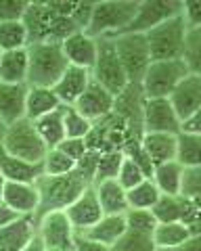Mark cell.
I'll return each instance as SVG.
<instances>
[{"label": "cell", "mask_w": 201, "mask_h": 251, "mask_svg": "<svg viewBox=\"0 0 201 251\" xmlns=\"http://www.w3.org/2000/svg\"><path fill=\"white\" fill-rule=\"evenodd\" d=\"M88 186L92 184L84 180L75 170L65 176H42L36 182V188L40 193V207H38L36 218L49 214V211H65Z\"/></svg>", "instance_id": "obj_1"}, {"label": "cell", "mask_w": 201, "mask_h": 251, "mask_svg": "<svg viewBox=\"0 0 201 251\" xmlns=\"http://www.w3.org/2000/svg\"><path fill=\"white\" fill-rule=\"evenodd\" d=\"M29 54V72H27V86H42L52 88L61 75L69 67V61L63 52V46L57 42H38L27 46Z\"/></svg>", "instance_id": "obj_2"}, {"label": "cell", "mask_w": 201, "mask_h": 251, "mask_svg": "<svg viewBox=\"0 0 201 251\" xmlns=\"http://www.w3.org/2000/svg\"><path fill=\"white\" fill-rule=\"evenodd\" d=\"M138 4V0H99L86 34L92 38L122 34L134 19Z\"/></svg>", "instance_id": "obj_3"}, {"label": "cell", "mask_w": 201, "mask_h": 251, "mask_svg": "<svg viewBox=\"0 0 201 251\" xmlns=\"http://www.w3.org/2000/svg\"><path fill=\"white\" fill-rule=\"evenodd\" d=\"M187 34H189V27L182 13L164 21L157 27H153L151 31H147L145 38L149 42L151 61L182 59L184 46H187Z\"/></svg>", "instance_id": "obj_4"}, {"label": "cell", "mask_w": 201, "mask_h": 251, "mask_svg": "<svg viewBox=\"0 0 201 251\" xmlns=\"http://www.w3.org/2000/svg\"><path fill=\"white\" fill-rule=\"evenodd\" d=\"M0 149L4 153L29 163H42L46 153H49V147L42 143L34 122L27 120V117H23V120L11 124L6 128V134L2 138V143H0Z\"/></svg>", "instance_id": "obj_5"}, {"label": "cell", "mask_w": 201, "mask_h": 251, "mask_svg": "<svg viewBox=\"0 0 201 251\" xmlns=\"http://www.w3.org/2000/svg\"><path fill=\"white\" fill-rule=\"evenodd\" d=\"M191 72L182 59L172 61H151L143 75L141 88L145 99H168Z\"/></svg>", "instance_id": "obj_6"}, {"label": "cell", "mask_w": 201, "mask_h": 251, "mask_svg": "<svg viewBox=\"0 0 201 251\" xmlns=\"http://www.w3.org/2000/svg\"><path fill=\"white\" fill-rule=\"evenodd\" d=\"M113 40L115 52L122 63L124 72L130 84H141L145 72L151 65V50L145 34H120V36H107Z\"/></svg>", "instance_id": "obj_7"}, {"label": "cell", "mask_w": 201, "mask_h": 251, "mask_svg": "<svg viewBox=\"0 0 201 251\" xmlns=\"http://www.w3.org/2000/svg\"><path fill=\"white\" fill-rule=\"evenodd\" d=\"M99 40V57L95 67L90 69L92 80L97 84H100L105 90H109L113 97H120V94L128 88V77L124 72L122 63L118 59V52H115V46L111 38H97Z\"/></svg>", "instance_id": "obj_8"}, {"label": "cell", "mask_w": 201, "mask_h": 251, "mask_svg": "<svg viewBox=\"0 0 201 251\" xmlns=\"http://www.w3.org/2000/svg\"><path fill=\"white\" fill-rule=\"evenodd\" d=\"M182 13L180 0H143L130 25L122 34H147L153 27L161 25L164 21ZM120 36V34H118Z\"/></svg>", "instance_id": "obj_9"}, {"label": "cell", "mask_w": 201, "mask_h": 251, "mask_svg": "<svg viewBox=\"0 0 201 251\" xmlns=\"http://www.w3.org/2000/svg\"><path fill=\"white\" fill-rule=\"evenodd\" d=\"M38 222V237L44 243V251H69L74 249L75 230L65 211H49L40 218Z\"/></svg>", "instance_id": "obj_10"}, {"label": "cell", "mask_w": 201, "mask_h": 251, "mask_svg": "<svg viewBox=\"0 0 201 251\" xmlns=\"http://www.w3.org/2000/svg\"><path fill=\"white\" fill-rule=\"evenodd\" d=\"M182 122L168 99H145L143 103V132L180 134Z\"/></svg>", "instance_id": "obj_11"}, {"label": "cell", "mask_w": 201, "mask_h": 251, "mask_svg": "<svg viewBox=\"0 0 201 251\" xmlns=\"http://www.w3.org/2000/svg\"><path fill=\"white\" fill-rule=\"evenodd\" d=\"M65 214L69 218V222H72L75 234L86 232L97 222H100V218H103L105 214H103V209H100V203L97 199L95 186H88L86 191H84L80 197L65 209Z\"/></svg>", "instance_id": "obj_12"}, {"label": "cell", "mask_w": 201, "mask_h": 251, "mask_svg": "<svg viewBox=\"0 0 201 251\" xmlns=\"http://www.w3.org/2000/svg\"><path fill=\"white\" fill-rule=\"evenodd\" d=\"M74 107L78 109V113H82L86 120H90L92 124H95V122L105 120V117H109L113 113L115 97L109 90H105L103 86L92 80L88 84V88L84 90L82 97L75 100Z\"/></svg>", "instance_id": "obj_13"}, {"label": "cell", "mask_w": 201, "mask_h": 251, "mask_svg": "<svg viewBox=\"0 0 201 251\" xmlns=\"http://www.w3.org/2000/svg\"><path fill=\"white\" fill-rule=\"evenodd\" d=\"M170 105L176 111L180 122H187L189 117L201 107V75L189 74L176 86L174 92L168 97Z\"/></svg>", "instance_id": "obj_14"}, {"label": "cell", "mask_w": 201, "mask_h": 251, "mask_svg": "<svg viewBox=\"0 0 201 251\" xmlns=\"http://www.w3.org/2000/svg\"><path fill=\"white\" fill-rule=\"evenodd\" d=\"M61 46H63V52L69 61V65L84 67V69H88V72L95 67L97 57H99V40L97 38L88 36L86 31H78V34L69 36Z\"/></svg>", "instance_id": "obj_15"}, {"label": "cell", "mask_w": 201, "mask_h": 251, "mask_svg": "<svg viewBox=\"0 0 201 251\" xmlns=\"http://www.w3.org/2000/svg\"><path fill=\"white\" fill-rule=\"evenodd\" d=\"M2 203L15 209L21 216H34L40 207V193L36 184H21V182H4Z\"/></svg>", "instance_id": "obj_16"}, {"label": "cell", "mask_w": 201, "mask_h": 251, "mask_svg": "<svg viewBox=\"0 0 201 251\" xmlns=\"http://www.w3.org/2000/svg\"><path fill=\"white\" fill-rule=\"evenodd\" d=\"M90 82H92V74L88 69L69 65L65 69V74L61 75V80L52 86V90L59 97L61 105H75V100L84 94Z\"/></svg>", "instance_id": "obj_17"}, {"label": "cell", "mask_w": 201, "mask_h": 251, "mask_svg": "<svg viewBox=\"0 0 201 251\" xmlns=\"http://www.w3.org/2000/svg\"><path fill=\"white\" fill-rule=\"evenodd\" d=\"M0 176L4 182H21V184H36L44 176L42 163H29L17 159L0 149Z\"/></svg>", "instance_id": "obj_18"}, {"label": "cell", "mask_w": 201, "mask_h": 251, "mask_svg": "<svg viewBox=\"0 0 201 251\" xmlns=\"http://www.w3.org/2000/svg\"><path fill=\"white\" fill-rule=\"evenodd\" d=\"M25 84H4L0 82V117L6 126L25 117Z\"/></svg>", "instance_id": "obj_19"}, {"label": "cell", "mask_w": 201, "mask_h": 251, "mask_svg": "<svg viewBox=\"0 0 201 251\" xmlns=\"http://www.w3.org/2000/svg\"><path fill=\"white\" fill-rule=\"evenodd\" d=\"M176 145H178V134H166V132H145L141 138L143 151L147 153L153 166L174 161Z\"/></svg>", "instance_id": "obj_20"}, {"label": "cell", "mask_w": 201, "mask_h": 251, "mask_svg": "<svg viewBox=\"0 0 201 251\" xmlns=\"http://www.w3.org/2000/svg\"><path fill=\"white\" fill-rule=\"evenodd\" d=\"M38 222L34 216H23L11 226L0 228V251H21L34 239Z\"/></svg>", "instance_id": "obj_21"}, {"label": "cell", "mask_w": 201, "mask_h": 251, "mask_svg": "<svg viewBox=\"0 0 201 251\" xmlns=\"http://www.w3.org/2000/svg\"><path fill=\"white\" fill-rule=\"evenodd\" d=\"M126 232H128L126 218H124V214H122V216H103L100 222H97L92 228H88L86 232H80V234L111 249L122 241V237Z\"/></svg>", "instance_id": "obj_22"}, {"label": "cell", "mask_w": 201, "mask_h": 251, "mask_svg": "<svg viewBox=\"0 0 201 251\" xmlns=\"http://www.w3.org/2000/svg\"><path fill=\"white\" fill-rule=\"evenodd\" d=\"M195 237V232L189 224L184 222H170V224H157L155 230H153L151 239L155 243L157 251H176L180 249L182 245H187V243Z\"/></svg>", "instance_id": "obj_23"}, {"label": "cell", "mask_w": 201, "mask_h": 251, "mask_svg": "<svg viewBox=\"0 0 201 251\" xmlns=\"http://www.w3.org/2000/svg\"><path fill=\"white\" fill-rule=\"evenodd\" d=\"M92 186H95L97 199L105 216H122L128 211L126 191L120 186L118 180H103V182H97Z\"/></svg>", "instance_id": "obj_24"}, {"label": "cell", "mask_w": 201, "mask_h": 251, "mask_svg": "<svg viewBox=\"0 0 201 251\" xmlns=\"http://www.w3.org/2000/svg\"><path fill=\"white\" fill-rule=\"evenodd\" d=\"M61 107V100L52 88H42V86H27L25 97V117L27 120H40V117L57 111Z\"/></svg>", "instance_id": "obj_25"}, {"label": "cell", "mask_w": 201, "mask_h": 251, "mask_svg": "<svg viewBox=\"0 0 201 251\" xmlns=\"http://www.w3.org/2000/svg\"><path fill=\"white\" fill-rule=\"evenodd\" d=\"M55 15L46 6V2H29L25 17H23V25L27 29L29 44L46 42L49 40V27Z\"/></svg>", "instance_id": "obj_26"}, {"label": "cell", "mask_w": 201, "mask_h": 251, "mask_svg": "<svg viewBox=\"0 0 201 251\" xmlns=\"http://www.w3.org/2000/svg\"><path fill=\"white\" fill-rule=\"evenodd\" d=\"M27 72H29L27 49L2 52V57H0V82L27 86Z\"/></svg>", "instance_id": "obj_27"}, {"label": "cell", "mask_w": 201, "mask_h": 251, "mask_svg": "<svg viewBox=\"0 0 201 251\" xmlns=\"http://www.w3.org/2000/svg\"><path fill=\"white\" fill-rule=\"evenodd\" d=\"M155 216L157 224H170V222H184L189 224V216L193 211L191 201L182 197H170V195H161L155 207L151 209Z\"/></svg>", "instance_id": "obj_28"}, {"label": "cell", "mask_w": 201, "mask_h": 251, "mask_svg": "<svg viewBox=\"0 0 201 251\" xmlns=\"http://www.w3.org/2000/svg\"><path fill=\"white\" fill-rule=\"evenodd\" d=\"M182 172L184 168L178 161H166L153 168L151 180L155 182L161 195H170V197H180V188H182Z\"/></svg>", "instance_id": "obj_29"}, {"label": "cell", "mask_w": 201, "mask_h": 251, "mask_svg": "<svg viewBox=\"0 0 201 251\" xmlns=\"http://www.w3.org/2000/svg\"><path fill=\"white\" fill-rule=\"evenodd\" d=\"M61 107L57 109V111H52V113L44 115V117H40V120L34 122L38 134H40V138H42V143L49 149H55L65 140V124H63V109Z\"/></svg>", "instance_id": "obj_30"}, {"label": "cell", "mask_w": 201, "mask_h": 251, "mask_svg": "<svg viewBox=\"0 0 201 251\" xmlns=\"http://www.w3.org/2000/svg\"><path fill=\"white\" fill-rule=\"evenodd\" d=\"M176 161L182 168H201V136L180 132L176 145Z\"/></svg>", "instance_id": "obj_31"}, {"label": "cell", "mask_w": 201, "mask_h": 251, "mask_svg": "<svg viewBox=\"0 0 201 251\" xmlns=\"http://www.w3.org/2000/svg\"><path fill=\"white\" fill-rule=\"evenodd\" d=\"M159 197H161V193L151 178L143 180L141 184H136L134 188L126 191L128 209H153L155 203L159 201Z\"/></svg>", "instance_id": "obj_32"}, {"label": "cell", "mask_w": 201, "mask_h": 251, "mask_svg": "<svg viewBox=\"0 0 201 251\" xmlns=\"http://www.w3.org/2000/svg\"><path fill=\"white\" fill-rule=\"evenodd\" d=\"M29 46V36L23 21H4L0 23V50H19Z\"/></svg>", "instance_id": "obj_33"}, {"label": "cell", "mask_w": 201, "mask_h": 251, "mask_svg": "<svg viewBox=\"0 0 201 251\" xmlns=\"http://www.w3.org/2000/svg\"><path fill=\"white\" fill-rule=\"evenodd\" d=\"M63 124H65V138H86L92 130V122L86 120L74 105H63Z\"/></svg>", "instance_id": "obj_34"}, {"label": "cell", "mask_w": 201, "mask_h": 251, "mask_svg": "<svg viewBox=\"0 0 201 251\" xmlns=\"http://www.w3.org/2000/svg\"><path fill=\"white\" fill-rule=\"evenodd\" d=\"M124 151L113 149V151H105L99 155V163H97V176H95V184L103 182V180H115L120 174L122 161H124Z\"/></svg>", "instance_id": "obj_35"}, {"label": "cell", "mask_w": 201, "mask_h": 251, "mask_svg": "<svg viewBox=\"0 0 201 251\" xmlns=\"http://www.w3.org/2000/svg\"><path fill=\"white\" fill-rule=\"evenodd\" d=\"M42 168H44V176H65L75 170V161L69 159L61 149L55 147L49 149V153H46L42 161Z\"/></svg>", "instance_id": "obj_36"}, {"label": "cell", "mask_w": 201, "mask_h": 251, "mask_svg": "<svg viewBox=\"0 0 201 251\" xmlns=\"http://www.w3.org/2000/svg\"><path fill=\"white\" fill-rule=\"evenodd\" d=\"M124 218H126V226L130 232L149 234L151 237L157 226V220L151 209H128L126 214H124Z\"/></svg>", "instance_id": "obj_37"}, {"label": "cell", "mask_w": 201, "mask_h": 251, "mask_svg": "<svg viewBox=\"0 0 201 251\" xmlns=\"http://www.w3.org/2000/svg\"><path fill=\"white\" fill-rule=\"evenodd\" d=\"M182 61L187 63L191 74L201 75V27L199 29H189Z\"/></svg>", "instance_id": "obj_38"}, {"label": "cell", "mask_w": 201, "mask_h": 251, "mask_svg": "<svg viewBox=\"0 0 201 251\" xmlns=\"http://www.w3.org/2000/svg\"><path fill=\"white\" fill-rule=\"evenodd\" d=\"M111 251H157V247L149 234H138L128 230L118 245L111 247Z\"/></svg>", "instance_id": "obj_39"}, {"label": "cell", "mask_w": 201, "mask_h": 251, "mask_svg": "<svg viewBox=\"0 0 201 251\" xmlns=\"http://www.w3.org/2000/svg\"><path fill=\"white\" fill-rule=\"evenodd\" d=\"M115 180L120 182V186L124 188V191H130V188H134L136 184H141L143 180H147V176H145V172L138 168L132 159H130V157H124L120 174H118Z\"/></svg>", "instance_id": "obj_40"}, {"label": "cell", "mask_w": 201, "mask_h": 251, "mask_svg": "<svg viewBox=\"0 0 201 251\" xmlns=\"http://www.w3.org/2000/svg\"><path fill=\"white\" fill-rule=\"evenodd\" d=\"M180 197L187 201L201 199V168H184Z\"/></svg>", "instance_id": "obj_41"}, {"label": "cell", "mask_w": 201, "mask_h": 251, "mask_svg": "<svg viewBox=\"0 0 201 251\" xmlns=\"http://www.w3.org/2000/svg\"><path fill=\"white\" fill-rule=\"evenodd\" d=\"M29 0H0V23L4 21H23Z\"/></svg>", "instance_id": "obj_42"}, {"label": "cell", "mask_w": 201, "mask_h": 251, "mask_svg": "<svg viewBox=\"0 0 201 251\" xmlns=\"http://www.w3.org/2000/svg\"><path fill=\"white\" fill-rule=\"evenodd\" d=\"M95 0H78L75 2V9L72 13V19L74 23L78 25L80 31H86L90 25V19H92V13H95Z\"/></svg>", "instance_id": "obj_43"}, {"label": "cell", "mask_w": 201, "mask_h": 251, "mask_svg": "<svg viewBox=\"0 0 201 251\" xmlns=\"http://www.w3.org/2000/svg\"><path fill=\"white\" fill-rule=\"evenodd\" d=\"M99 155L97 151H86V155L75 163V172L84 178L88 180L90 184H95V176H97V163H99Z\"/></svg>", "instance_id": "obj_44"}, {"label": "cell", "mask_w": 201, "mask_h": 251, "mask_svg": "<svg viewBox=\"0 0 201 251\" xmlns=\"http://www.w3.org/2000/svg\"><path fill=\"white\" fill-rule=\"evenodd\" d=\"M57 149H61V151H63L69 159H74L75 163H78L82 157L86 155L88 145H86V140H84V138H65Z\"/></svg>", "instance_id": "obj_45"}, {"label": "cell", "mask_w": 201, "mask_h": 251, "mask_svg": "<svg viewBox=\"0 0 201 251\" xmlns=\"http://www.w3.org/2000/svg\"><path fill=\"white\" fill-rule=\"evenodd\" d=\"M182 17L187 21L189 29H199L201 27V0H184Z\"/></svg>", "instance_id": "obj_46"}, {"label": "cell", "mask_w": 201, "mask_h": 251, "mask_svg": "<svg viewBox=\"0 0 201 251\" xmlns=\"http://www.w3.org/2000/svg\"><path fill=\"white\" fill-rule=\"evenodd\" d=\"M46 6L50 9L52 15H59V17H72V13L75 9V2H72V0H46Z\"/></svg>", "instance_id": "obj_47"}, {"label": "cell", "mask_w": 201, "mask_h": 251, "mask_svg": "<svg viewBox=\"0 0 201 251\" xmlns=\"http://www.w3.org/2000/svg\"><path fill=\"white\" fill-rule=\"evenodd\" d=\"M74 251H111L109 247L100 245V243H95L86 237H82V234H75L74 239Z\"/></svg>", "instance_id": "obj_48"}, {"label": "cell", "mask_w": 201, "mask_h": 251, "mask_svg": "<svg viewBox=\"0 0 201 251\" xmlns=\"http://www.w3.org/2000/svg\"><path fill=\"white\" fill-rule=\"evenodd\" d=\"M19 218H23V216L17 214L15 209H11L6 203L0 201V228H4V226H11L13 222H17Z\"/></svg>", "instance_id": "obj_49"}, {"label": "cell", "mask_w": 201, "mask_h": 251, "mask_svg": "<svg viewBox=\"0 0 201 251\" xmlns=\"http://www.w3.org/2000/svg\"><path fill=\"white\" fill-rule=\"evenodd\" d=\"M180 132H191V134L201 136V107L189 117L187 122H182V130Z\"/></svg>", "instance_id": "obj_50"}, {"label": "cell", "mask_w": 201, "mask_h": 251, "mask_svg": "<svg viewBox=\"0 0 201 251\" xmlns=\"http://www.w3.org/2000/svg\"><path fill=\"white\" fill-rule=\"evenodd\" d=\"M21 251H44V243H42L40 237H38V230H36V234H34V239L29 241Z\"/></svg>", "instance_id": "obj_51"}, {"label": "cell", "mask_w": 201, "mask_h": 251, "mask_svg": "<svg viewBox=\"0 0 201 251\" xmlns=\"http://www.w3.org/2000/svg\"><path fill=\"white\" fill-rule=\"evenodd\" d=\"M6 128H9V126H6V124L2 122V117H0V143H2V138H4V134H6Z\"/></svg>", "instance_id": "obj_52"}, {"label": "cell", "mask_w": 201, "mask_h": 251, "mask_svg": "<svg viewBox=\"0 0 201 251\" xmlns=\"http://www.w3.org/2000/svg\"><path fill=\"white\" fill-rule=\"evenodd\" d=\"M2 191H4V178L0 176V201H2Z\"/></svg>", "instance_id": "obj_53"}, {"label": "cell", "mask_w": 201, "mask_h": 251, "mask_svg": "<svg viewBox=\"0 0 201 251\" xmlns=\"http://www.w3.org/2000/svg\"><path fill=\"white\" fill-rule=\"evenodd\" d=\"M0 57H2V50H0Z\"/></svg>", "instance_id": "obj_54"}, {"label": "cell", "mask_w": 201, "mask_h": 251, "mask_svg": "<svg viewBox=\"0 0 201 251\" xmlns=\"http://www.w3.org/2000/svg\"><path fill=\"white\" fill-rule=\"evenodd\" d=\"M69 251H74V249H69Z\"/></svg>", "instance_id": "obj_55"}]
</instances>
